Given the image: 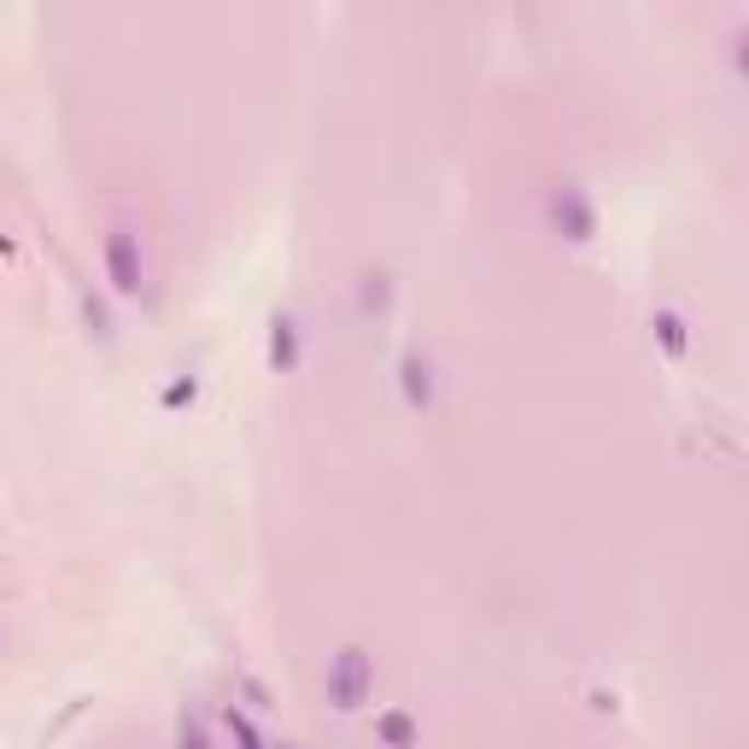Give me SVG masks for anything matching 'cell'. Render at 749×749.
Returning <instances> with one entry per match:
<instances>
[{
    "instance_id": "8",
    "label": "cell",
    "mask_w": 749,
    "mask_h": 749,
    "mask_svg": "<svg viewBox=\"0 0 749 749\" xmlns=\"http://www.w3.org/2000/svg\"><path fill=\"white\" fill-rule=\"evenodd\" d=\"M182 749H211L206 731H199V721H187V714H182Z\"/></svg>"
},
{
    "instance_id": "4",
    "label": "cell",
    "mask_w": 749,
    "mask_h": 749,
    "mask_svg": "<svg viewBox=\"0 0 749 749\" xmlns=\"http://www.w3.org/2000/svg\"><path fill=\"white\" fill-rule=\"evenodd\" d=\"M269 369H299V322L293 316H276L269 322Z\"/></svg>"
},
{
    "instance_id": "3",
    "label": "cell",
    "mask_w": 749,
    "mask_h": 749,
    "mask_svg": "<svg viewBox=\"0 0 749 749\" xmlns=\"http://www.w3.org/2000/svg\"><path fill=\"white\" fill-rule=\"evenodd\" d=\"M551 217L568 229V241H586V234H591V206H586L580 187H562V194L551 199Z\"/></svg>"
},
{
    "instance_id": "7",
    "label": "cell",
    "mask_w": 749,
    "mask_h": 749,
    "mask_svg": "<svg viewBox=\"0 0 749 749\" xmlns=\"http://www.w3.org/2000/svg\"><path fill=\"white\" fill-rule=\"evenodd\" d=\"M650 329H656V339H661V352H668V357H685V352H691V339H685V316H679V311H656V316H650Z\"/></svg>"
},
{
    "instance_id": "9",
    "label": "cell",
    "mask_w": 749,
    "mask_h": 749,
    "mask_svg": "<svg viewBox=\"0 0 749 749\" xmlns=\"http://www.w3.org/2000/svg\"><path fill=\"white\" fill-rule=\"evenodd\" d=\"M187 399H194V381H176V387L164 393V404H187Z\"/></svg>"
},
{
    "instance_id": "2",
    "label": "cell",
    "mask_w": 749,
    "mask_h": 749,
    "mask_svg": "<svg viewBox=\"0 0 749 749\" xmlns=\"http://www.w3.org/2000/svg\"><path fill=\"white\" fill-rule=\"evenodd\" d=\"M106 276H112V287L124 299L141 293V246H135L129 229H112L106 234Z\"/></svg>"
},
{
    "instance_id": "1",
    "label": "cell",
    "mask_w": 749,
    "mask_h": 749,
    "mask_svg": "<svg viewBox=\"0 0 749 749\" xmlns=\"http://www.w3.org/2000/svg\"><path fill=\"white\" fill-rule=\"evenodd\" d=\"M369 685H374V661L357 650V644H346V650L329 661V703L339 714H352V708L369 703Z\"/></svg>"
},
{
    "instance_id": "11",
    "label": "cell",
    "mask_w": 749,
    "mask_h": 749,
    "mask_svg": "<svg viewBox=\"0 0 749 749\" xmlns=\"http://www.w3.org/2000/svg\"><path fill=\"white\" fill-rule=\"evenodd\" d=\"M0 252H7V241H0Z\"/></svg>"
},
{
    "instance_id": "6",
    "label": "cell",
    "mask_w": 749,
    "mask_h": 749,
    "mask_svg": "<svg viewBox=\"0 0 749 749\" xmlns=\"http://www.w3.org/2000/svg\"><path fill=\"white\" fill-rule=\"evenodd\" d=\"M374 731H381L387 749H416V721L404 708H387L381 721H374Z\"/></svg>"
},
{
    "instance_id": "10",
    "label": "cell",
    "mask_w": 749,
    "mask_h": 749,
    "mask_svg": "<svg viewBox=\"0 0 749 749\" xmlns=\"http://www.w3.org/2000/svg\"><path fill=\"white\" fill-rule=\"evenodd\" d=\"M269 749H293V744H269Z\"/></svg>"
},
{
    "instance_id": "5",
    "label": "cell",
    "mask_w": 749,
    "mask_h": 749,
    "mask_svg": "<svg viewBox=\"0 0 749 749\" xmlns=\"http://www.w3.org/2000/svg\"><path fill=\"white\" fill-rule=\"evenodd\" d=\"M404 404H411V411H428L434 404V381H428V364H422V357H404Z\"/></svg>"
}]
</instances>
